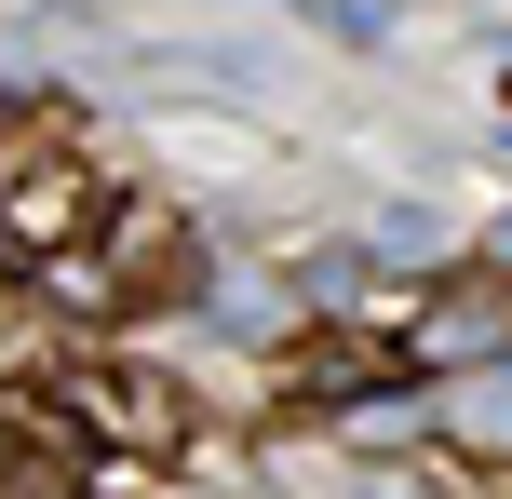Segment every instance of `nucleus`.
<instances>
[{"mask_svg": "<svg viewBox=\"0 0 512 499\" xmlns=\"http://www.w3.org/2000/svg\"><path fill=\"white\" fill-rule=\"evenodd\" d=\"M297 297H310L324 324H351V311H364V257H351V243H324V257L297 270Z\"/></svg>", "mask_w": 512, "mask_h": 499, "instance_id": "nucleus-7", "label": "nucleus"}, {"mask_svg": "<svg viewBox=\"0 0 512 499\" xmlns=\"http://www.w3.org/2000/svg\"><path fill=\"white\" fill-rule=\"evenodd\" d=\"M405 365L418 378H486V365H512V270H445V284L405 311Z\"/></svg>", "mask_w": 512, "mask_h": 499, "instance_id": "nucleus-2", "label": "nucleus"}, {"mask_svg": "<svg viewBox=\"0 0 512 499\" xmlns=\"http://www.w3.org/2000/svg\"><path fill=\"white\" fill-rule=\"evenodd\" d=\"M162 284H176V203L135 189V203L108 216V297H162Z\"/></svg>", "mask_w": 512, "mask_h": 499, "instance_id": "nucleus-4", "label": "nucleus"}, {"mask_svg": "<svg viewBox=\"0 0 512 499\" xmlns=\"http://www.w3.org/2000/svg\"><path fill=\"white\" fill-rule=\"evenodd\" d=\"M14 432H27V419H14V405H0V459H14Z\"/></svg>", "mask_w": 512, "mask_h": 499, "instance_id": "nucleus-9", "label": "nucleus"}, {"mask_svg": "<svg viewBox=\"0 0 512 499\" xmlns=\"http://www.w3.org/2000/svg\"><path fill=\"white\" fill-rule=\"evenodd\" d=\"M95 230V162L41 95H0V257H68Z\"/></svg>", "mask_w": 512, "mask_h": 499, "instance_id": "nucleus-1", "label": "nucleus"}, {"mask_svg": "<svg viewBox=\"0 0 512 499\" xmlns=\"http://www.w3.org/2000/svg\"><path fill=\"white\" fill-rule=\"evenodd\" d=\"M68 419H81V446H122V459H176L189 446V392L162 365H95L68 392Z\"/></svg>", "mask_w": 512, "mask_h": 499, "instance_id": "nucleus-3", "label": "nucleus"}, {"mask_svg": "<svg viewBox=\"0 0 512 499\" xmlns=\"http://www.w3.org/2000/svg\"><path fill=\"white\" fill-rule=\"evenodd\" d=\"M189 297H203V324H216V338H283V324L310 311V297H283L270 270H243V257H230V270H203Z\"/></svg>", "mask_w": 512, "mask_h": 499, "instance_id": "nucleus-5", "label": "nucleus"}, {"mask_svg": "<svg viewBox=\"0 0 512 499\" xmlns=\"http://www.w3.org/2000/svg\"><path fill=\"white\" fill-rule=\"evenodd\" d=\"M0 499H81V459H68V446H27V432H14V459H0Z\"/></svg>", "mask_w": 512, "mask_h": 499, "instance_id": "nucleus-6", "label": "nucleus"}, {"mask_svg": "<svg viewBox=\"0 0 512 499\" xmlns=\"http://www.w3.org/2000/svg\"><path fill=\"white\" fill-rule=\"evenodd\" d=\"M310 14L351 27V41H391V27H405V0H310Z\"/></svg>", "mask_w": 512, "mask_h": 499, "instance_id": "nucleus-8", "label": "nucleus"}]
</instances>
